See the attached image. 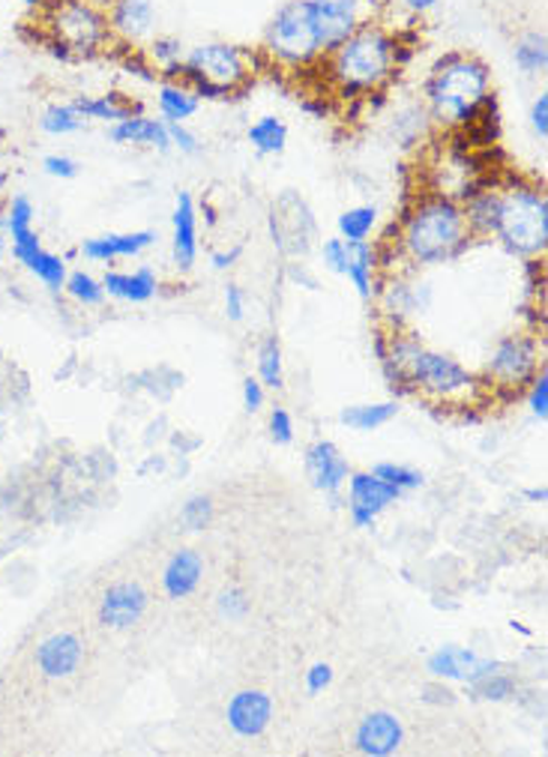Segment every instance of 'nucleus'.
I'll use <instances>...</instances> for the list:
<instances>
[{
    "instance_id": "bf43d9fd",
    "label": "nucleus",
    "mask_w": 548,
    "mask_h": 757,
    "mask_svg": "<svg viewBox=\"0 0 548 757\" xmlns=\"http://www.w3.org/2000/svg\"><path fill=\"white\" fill-rule=\"evenodd\" d=\"M10 246V234H7V201H0V255Z\"/></svg>"
},
{
    "instance_id": "4be33fe9",
    "label": "nucleus",
    "mask_w": 548,
    "mask_h": 757,
    "mask_svg": "<svg viewBox=\"0 0 548 757\" xmlns=\"http://www.w3.org/2000/svg\"><path fill=\"white\" fill-rule=\"evenodd\" d=\"M108 138H111V145H120V147H126V145L154 147V150H159V154H168V150H172L168 124H165L163 117H159V120L147 115L126 117V120H120V124H111Z\"/></svg>"
},
{
    "instance_id": "6e6d98bb",
    "label": "nucleus",
    "mask_w": 548,
    "mask_h": 757,
    "mask_svg": "<svg viewBox=\"0 0 548 757\" xmlns=\"http://www.w3.org/2000/svg\"><path fill=\"white\" fill-rule=\"evenodd\" d=\"M395 3H399V10L408 12L411 19H425L429 12L438 10L441 0H395Z\"/></svg>"
},
{
    "instance_id": "c03bdc74",
    "label": "nucleus",
    "mask_w": 548,
    "mask_h": 757,
    "mask_svg": "<svg viewBox=\"0 0 548 757\" xmlns=\"http://www.w3.org/2000/svg\"><path fill=\"white\" fill-rule=\"evenodd\" d=\"M528 386H530L528 390L530 413H534L537 420H546L548 416V372L546 368H539L537 377H534Z\"/></svg>"
},
{
    "instance_id": "a18cd8bd",
    "label": "nucleus",
    "mask_w": 548,
    "mask_h": 757,
    "mask_svg": "<svg viewBox=\"0 0 548 757\" xmlns=\"http://www.w3.org/2000/svg\"><path fill=\"white\" fill-rule=\"evenodd\" d=\"M345 255L348 246L342 237H327V240L321 243V264H324V269H330V273H336V276L345 273Z\"/></svg>"
},
{
    "instance_id": "4c0bfd02",
    "label": "nucleus",
    "mask_w": 548,
    "mask_h": 757,
    "mask_svg": "<svg viewBox=\"0 0 548 757\" xmlns=\"http://www.w3.org/2000/svg\"><path fill=\"white\" fill-rule=\"evenodd\" d=\"M468 689L473 691V698L480 700H491V704H500V700H510L512 695H516V689H519V682H516V677H512V671L503 665L500 671H495L491 677H486L482 682H477V686H468Z\"/></svg>"
},
{
    "instance_id": "052dcab7",
    "label": "nucleus",
    "mask_w": 548,
    "mask_h": 757,
    "mask_svg": "<svg viewBox=\"0 0 548 757\" xmlns=\"http://www.w3.org/2000/svg\"><path fill=\"white\" fill-rule=\"evenodd\" d=\"M525 498H528L530 503H546L548 491L542 489V485H539V489H528V491H525Z\"/></svg>"
},
{
    "instance_id": "0eeeda50",
    "label": "nucleus",
    "mask_w": 548,
    "mask_h": 757,
    "mask_svg": "<svg viewBox=\"0 0 548 757\" xmlns=\"http://www.w3.org/2000/svg\"><path fill=\"white\" fill-rule=\"evenodd\" d=\"M33 216H37V210H33L28 195H12L7 201V234H10L12 258L19 260L30 276H37L51 294H58V291H63V282L69 276L67 258H60L42 246L39 234L33 230Z\"/></svg>"
},
{
    "instance_id": "a878e982",
    "label": "nucleus",
    "mask_w": 548,
    "mask_h": 757,
    "mask_svg": "<svg viewBox=\"0 0 548 757\" xmlns=\"http://www.w3.org/2000/svg\"><path fill=\"white\" fill-rule=\"evenodd\" d=\"M462 204L464 222H468V230H471L473 240H489L495 237V228H498V204L500 193L498 186H486V183H477Z\"/></svg>"
},
{
    "instance_id": "473e14b6",
    "label": "nucleus",
    "mask_w": 548,
    "mask_h": 757,
    "mask_svg": "<svg viewBox=\"0 0 548 757\" xmlns=\"http://www.w3.org/2000/svg\"><path fill=\"white\" fill-rule=\"evenodd\" d=\"M432 117L425 111V106H404L395 111L393 124H390V132L399 141V147H417L423 141L429 129H432Z\"/></svg>"
},
{
    "instance_id": "b1692460",
    "label": "nucleus",
    "mask_w": 548,
    "mask_h": 757,
    "mask_svg": "<svg viewBox=\"0 0 548 757\" xmlns=\"http://www.w3.org/2000/svg\"><path fill=\"white\" fill-rule=\"evenodd\" d=\"M204 560L195 548H180L174 551L163 572V590L168 599H189L202 587Z\"/></svg>"
},
{
    "instance_id": "de8ad7c7",
    "label": "nucleus",
    "mask_w": 548,
    "mask_h": 757,
    "mask_svg": "<svg viewBox=\"0 0 548 757\" xmlns=\"http://www.w3.org/2000/svg\"><path fill=\"white\" fill-rule=\"evenodd\" d=\"M168 138H172V150H180L186 156L202 154V141L186 129V124H168Z\"/></svg>"
},
{
    "instance_id": "ddd939ff",
    "label": "nucleus",
    "mask_w": 548,
    "mask_h": 757,
    "mask_svg": "<svg viewBox=\"0 0 548 757\" xmlns=\"http://www.w3.org/2000/svg\"><path fill=\"white\" fill-rule=\"evenodd\" d=\"M108 28L115 46H124L126 51L145 49L159 28V10L154 0H115L108 10Z\"/></svg>"
},
{
    "instance_id": "39448f33",
    "label": "nucleus",
    "mask_w": 548,
    "mask_h": 757,
    "mask_svg": "<svg viewBox=\"0 0 548 757\" xmlns=\"http://www.w3.org/2000/svg\"><path fill=\"white\" fill-rule=\"evenodd\" d=\"M498 228L495 240L500 249L521 260L542 258L548 249V198L537 183L512 180L498 186Z\"/></svg>"
},
{
    "instance_id": "a211bd4d",
    "label": "nucleus",
    "mask_w": 548,
    "mask_h": 757,
    "mask_svg": "<svg viewBox=\"0 0 548 757\" xmlns=\"http://www.w3.org/2000/svg\"><path fill=\"white\" fill-rule=\"evenodd\" d=\"M225 719L228 728L243 739H258L273 721V698L267 691L243 689L232 695L228 707H225Z\"/></svg>"
},
{
    "instance_id": "412c9836",
    "label": "nucleus",
    "mask_w": 548,
    "mask_h": 757,
    "mask_svg": "<svg viewBox=\"0 0 548 757\" xmlns=\"http://www.w3.org/2000/svg\"><path fill=\"white\" fill-rule=\"evenodd\" d=\"M306 470L312 485L317 491H324V494H339V491L345 489L348 476H351V464L339 452L336 443L330 441H317L309 446Z\"/></svg>"
},
{
    "instance_id": "603ef678",
    "label": "nucleus",
    "mask_w": 548,
    "mask_h": 757,
    "mask_svg": "<svg viewBox=\"0 0 548 757\" xmlns=\"http://www.w3.org/2000/svg\"><path fill=\"white\" fill-rule=\"evenodd\" d=\"M225 315L232 324H241L246 317V294H243L241 285H228L225 288Z\"/></svg>"
},
{
    "instance_id": "c85d7f7f",
    "label": "nucleus",
    "mask_w": 548,
    "mask_h": 757,
    "mask_svg": "<svg viewBox=\"0 0 548 757\" xmlns=\"http://www.w3.org/2000/svg\"><path fill=\"white\" fill-rule=\"evenodd\" d=\"M477 652L468 650V647H441L434 650L429 659H425V671L432 674L434 680H459L464 682V677L471 674V668L477 665Z\"/></svg>"
},
{
    "instance_id": "4468645a",
    "label": "nucleus",
    "mask_w": 548,
    "mask_h": 757,
    "mask_svg": "<svg viewBox=\"0 0 548 757\" xmlns=\"http://www.w3.org/2000/svg\"><path fill=\"white\" fill-rule=\"evenodd\" d=\"M381 299V312L390 321V330H399L404 326L408 317L420 315L432 303V288L425 282H414L404 273H386L381 282H378V297Z\"/></svg>"
},
{
    "instance_id": "8fccbe9b",
    "label": "nucleus",
    "mask_w": 548,
    "mask_h": 757,
    "mask_svg": "<svg viewBox=\"0 0 548 757\" xmlns=\"http://www.w3.org/2000/svg\"><path fill=\"white\" fill-rule=\"evenodd\" d=\"M530 129L537 135L539 141L548 138V94L542 90L534 102H530Z\"/></svg>"
},
{
    "instance_id": "e2e57ef3",
    "label": "nucleus",
    "mask_w": 548,
    "mask_h": 757,
    "mask_svg": "<svg viewBox=\"0 0 548 757\" xmlns=\"http://www.w3.org/2000/svg\"><path fill=\"white\" fill-rule=\"evenodd\" d=\"M87 3H94L97 10H106V12L115 7V0H87Z\"/></svg>"
},
{
    "instance_id": "c9c22d12",
    "label": "nucleus",
    "mask_w": 548,
    "mask_h": 757,
    "mask_svg": "<svg viewBox=\"0 0 548 757\" xmlns=\"http://www.w3.org/2000/svg\"><path fill=\"white\" fill-rule=\"evenodd\" d=\"M63 291H67L69 299H76L78 306L85 308H97L106 303V288H102V282L90 276V273H85V269H72L67 276V282H63Z\"/></svg>"
},
{
    "instance_id": "9b49d317",
    "label": "nucleus",
    "mask_w": 548,
    "mask_h": 757,
    "mask_svg": "<svg viewBox=\"0 0 548 757\" xmlns=\"http://www.w3.org/2000/svg\"><path fill=\"white\" fill-rule=\"evenodd\" d=\"M378 10H381V0H309V12L315 21L324 55L342 46L360 24L378 19Z\"/></svg>"
},
{
    "instance_id": "69168bd1",
    "label": "nucleus",
    "mask_w": 548,
    "mask_h": 757,
    "mask_svg": "<svg viewBox=\"0 0 548 757\" xmlns=\"http://www.w3.org/2000/svg\"><path fill=\"white\" fill-rule=\"evenodd\" d=\"M0 138H3V132H0Z\"/></svg>"
},
{
    "instance_id": "58836bf2",
    "label": "nucleus",
    "mask_w": 548,
    "mask_h": 757,
    "mask_svg": "<svg viewBox=\"0 0 548 757\" xmlns=\"http://www.w3.org/2000/svg\"><path fill=\"white\" fill-rule=\"evenodd\" d=\"M87 120L81 115H78L76 108H72V102L69 106H49L46 111H42V117H39V126H42V132L49 135H72L78 132L81 126H85Z\"/></svg>"
},
{
    "instance_id": "680f3d73",
    "label": "nucleus",
    "mask_w": 548,
    "mask_h": 757,
    "mask_svg": "<svg viewBox=\"0 0 548 757\" xmlns=\"http://www.w3.org/2000/svg\"><path fill=\"white\" fill-rule=\"evenodd\" d=\"M21 3H25L30 12H39L42 7H46V3H49V0H21Z\"/></svg>"
},
{
    "instance_id": "09e8293b",
    "label": "nucleus",
    "mask_w": 548,
    "mask_h": 757,
    "mask_svg": "<svg viewBox=\"0 0 548 757\" xmlns=\"http://www.w3.org/2000/svg\"><path fill=\"white\" fill-rule=\"evenodd\" d=\"M42 171L49 174V177H55V180H72V177H78V163L76 159H69V156L51 154L42 159Z\"/></svg>"
},
{
    "instance_id": "bb28decb",
    "label": "nucleus",
    "mask_w": 548,
    "mask_h": 757,
    "mask_svg": "<svg viewBox=\"0 0 548 757\" xmlns=\"http://www.w3.org/2000/svg\"><path fill=\"white\" fill-rule=\"evenodd\" d=\"M156 108L165 124H186L189 117L198 115L202 99L195 97V90L186 81H168L163 78L156 85Z\"/></svg>"
},
{
    "instance_id": "f3484780",
    "label": "nucleus",
    "mask_w": 548,
    "mask_h": 757,
    "mask_svg": "<svg viewBox=\"0 0 548 757\" xmlns=\"http://www.w3.org/2000/svg\"><path fill=\"white\" fill-rule=\"evenodd\" d=\"M147 604H150V596L138 581L111 584L99 602V623L106 629H133L135 623H141Z\"/></svg>"
},
{
    "instance_id": "4d7b16f0",
    "label": "nucleus",
    "mask_w": 548,
    "mask_h": 757,
    "mask_svg": "<svg viewBox=\"0 0 548 757\" xmlns=\"http://www.w3.org/2000/svg\"><path fill=\"white\" fill-rule=\"evenodd\" d=\"M241 255H243V246H241V243H237V246H232V249L213 252V255H211L213 269H228V267H234V264H237V260H241Z\"/></svg>"
},
{
    "instance_id": "9d476101",
    "label": "nucleus",
    "mask_w": 548,
    "mask_h": 757,
    "mask_svg": "<svg viewBox=\"0 0 548 757\" xmlns=\"http://www.w3.org/2000/svg\"><path fill=\"white\" fill-rule=\"evenodd\" d=\"M267 228L270 237H273V246L282 255H306L315 246V216H312L309 204L297 193H285L280 195V201H273L267 216Z\"/></svg>"
},
{
    "instance_id": "423d86ee",
    "label": "nucleus",
    "mask_w": 548,
    "mask_h": 757,
    "mask_svg": "<svg viewBox=\"0 0 548 757\" xmlns=\"http://www.w3.org/2000/svg\"><path fill=\"white\" fill-rule=\"evenodd\" d=\"M267 63L288 72H306L321 67L324 46L317 37L315 21L309 12V0H285L280 10L273 12L264 30V51Z\"/></svg>"
},
{
    "instance_id": "1a4fd4ad",
    "label": "nucleus",
    "mask_w": 548,
    "mask_h": 757,
    "mask_svg": "<svg viewBox=\"0 0 548 757\" xmlns=\"http://www.w3.org/2000/svg\"><path fill=\"white\" fill-rule=\"evenodd\" d=\"M539 368H542L539 338L534 333H510L495 345L482 374L498 390H510L519 395V390H525L537 377Z\"/></svg>"
},
{
    "instance_id": "cd10ccee",
    "label": "nucleus",
    "mask_w": 548,
    "mask_h": 757,
    "mask_svg": "<svg viewBox=\"0 0 548 757\" xmlns=\"http://www.w3.org/2000/svg\"><path fill=\"white\" fill-rule=\"evenodd\" d=\"M150 63L159 72V81L168 78V81H180L183 78V58H186V46H183L177 37H168V33H156L145 49H141Z\"/></svg>"
},
{
    "instance_id": "2eb2a0df",
    "label": "nucleus",
    "mask_w": 548,
    "mask_h": 757,
    "mask_svg": "<svg viewBox=\"0 0 548 757\" xmlns=\"http://www.w3.org/2000/svg\"><path fill=\"white\" fill-rule=\"evenodd\" d=\"M85 661V643L76 632H55L37 643L33 665L46 680H69Z\"/></svg>"
},
{
    "instance_id": "7c9ffc66",
    "label": "nucleus",
    "mask_w": 548,
    "mask_h": 757,
    "mask_svg": "<svg viewBox=\"0 0 548 757\" xmlns=\"http://www.w3.org/2000/svg\"><path fill=\"white\" fill-rule=\"evenodd\" d=\"M399 402H378V404H351L339 413V422L354 429V432H375L386 422H393L399 416Z\"/></svg>"
},
{
    "instance_id": "5fc2aeb1",
    "label": "nucleus",
    "mask_w": 548,
    "mask_h": 757,
    "mask_svg": "<svg viewBox=\"0 0 548 757\" xmlns=\"http://www.w3.org/2000/svg\"><path fill=\"white\" fill-rule=\"evenodd\" d=\"M243 404H246V411L249 413L264 407V384H261L258 377H246V381H243Z\"/></svg>"
},
{
    "instance_id": "a19ab883",
    "label": "nucleus",
    "mask_w": 548,
    "mask_h": 757,
    "mask_svg": "<svg viewBox=\"0 0 548 757\" xmlns=\"http://www.w3.org/2000/svg\"><path fill=\"white\" fill-rule=\"evenodd\" d=\"M213 521V500L204 494H195L183 503L180 524L186 530H204Z\"/></svg>"
},
{
    "instance_id": "f704fd0d",
    "label": "nucleus",
    "mask_w": 548,
    "mask_h": 757,
    "mask_svg": "<svg viewBox=\"0 0 548 757\" xmlns=\"http://www.w3.org/2000/svg\"><path fill=\"white\" fill-rule=\"evenodd\" d=\"M378 228V207L375 204H360L339 216V237L345 243L369 240Z\"/></svg>"
},
{
    "instance_id": "ea45409f",
    "label": "nucleus",
    "mask_w": 548,
    "mask_h": 757,
    "mask_svg": "<svg viewBox=\"0 0 548 757\" xmlns=\"http://www.w3.org/2000/svg\"><path fill=\"white\" fill-rule=\"evenodd\" d=\"M372 473H375L378 480H384L386 485H393V489H399L404 494V491H414V489H423V473L414 468H404V464H393V461H381V464H375L372 468Z\"/></svg>"
},
{
    "instance_id": "72a5a7b5",
    "label": "nucleus",
    "mask_w": 548,
    "mask_h": 757,
    "mask_svg": "<svg viewBox=\"0 0 548 757\" xmlns=\"http://www.w3.org/2000/svg\"><path fill=\"white\" fill-rule=\"evenodd\" d=\"M246 138H249V145L255 147L261 156H280L285 154V147H288V126L282 124L280 117L264 115L249 126Z\"/></svg>"
},
{
    "instance_id": "393cba45",
    "label": "nucleus",
    "mask_w": 548,
    "mask_h": 757,
    "mask_svg": "<svg viewBox=\"0 0 548 757\" xmlns=\"http://www.w3.org/2000/svg\"><path fill=\"white\" fill-rule=\"evenodd\" d=\"M348 255H345V273L348 282L354 285L356 297L360 299H375L378 297V282H381V267H378V249L369 240L363 243H345Z\"/></svg>"
},
{
    "instance_id": "c756f323",
    "label": "nucleus",
    "mask_w": 548,
    "mask_h": 757,
    "mask_svg": "<svg viewBox=\"0 0 548 757\" xmlns=\"http://www.w3.org/2000/svg\"><path fill=\"white\" fill-rule=\"evenodd\" d=\"M72 108L85 120H99V124H120L126 117L138 115L133 102H124L117 94H106V97H76Z\"/></svg>"
},
{
    "instance_id": "864d4df0",
    "label": "nucleus",
    "mask_w": 548,
    "mask_h": 757,
    "mask_svg": "<svg viewBox=\"0 0 548 757\" xmlns=\"http://www.w3.org/2000/svg\"><path fill=\"white\" fill-rule=\"evenodd\" d=\"M285 276H288L291 285H300V288H306V291H317L315 273H312L306 264H300V260H294V264L285 267Z\"/></svg>"
},
{
    "instance_id": "6ab92c4d",
    "label": "nucleus",
    "mask_w": 548,
    "mask_h": 757,
    "mask_svg": "<svg viewBox=\"0 0 548 757\" xmlns=\"http://www.w3.org/2000/svg\"><path fill=\"white\" fill-rule=\"evenodd\" d=\"M198 249H202V240H198V204H195L189 193H180L172 216L174 267L180 273H189L195 267V260H198Z\"/></svg>"
},
{
    "instance_id": "f257e3e1",
    "label": "nucleus",
    "mask_w": 548,
    "mask_h": 757,
    "mask_svg": "<svg viewBox=\"0 0 548 757\" xmlns=\"http://www.w3.org/2000/svg\"><path fill=\"white\" fill-rule=\"evenodd\" d=\"M471 230L464 222L462 204L452 195H417L395 222V249L411 267H441L459 260L471 249Z\"/></svg>"
},
{
    "instance_id": "dca6fc26",
    "label": "nucleus",
    "mask_w": 548,
    "mask_h": 757,
    "mask_svg": "<svg viewBox=\"0 0 548 757\" xmlns=\"http://www.w3.org/2000/svg\"><path fill=\"white\" fill-rule=\"evenodd\" d=\"M404 743V725L395 712L375 709L365 712L354 730V748L365 757H390Z\"/></svg>"
},
{
    "instance_id": "0e129e2a",
    "label": "nucleus",
    "mask_w": 548,
    "mask_h": 757,
    "mask_svg": "<svg viewBox=\"0 0 548 757\" xmlns=\"http://www.w3.org/2000/svg\"><path fill=\"white\" fill-rule=\"evenodd\" d=\"M202 210H204V216H207V225H216V213H213L211 204H202Z\"/></svg>"
},
{
    "instance_id": "f8f14e48",
    "label": "nucleus",
    "mask_w": 548,
    "mask_h": 757,
    "mask_svg": "<svg viewBox=\"0 0 548 757\" xmlns=\"http://www.w3.org/2000/svg\"><path fill=\"white\" fill-rule=\"evenodd\" d=\"M348 515H351V524L356 530L375 528L378 515L390 509L393 503H399L402 491L386 485L384 480H378L375 473H351L348 476Z\"/></svg>"
},
{
    "instance_id": "2f4dec72",
    "label": "nucleus",
    "mask_w": 548,
    "mask_h": 757,
    "mask_svg": "<svg viewBox=\"0 0 548 757\" xmlns=\"http://www.w3.org/2000/svg\"><path fill=\"white\" fill-rule=\"evenodd\" d=\"M512 60L521 76L537 78L548 69V37L542 30H530L512 46Z\"/></svg>"
},
{
    "instance_id": "49530a36",
    "label": "nucleus",
    "mask_w": 548,
    "mask_h": 757,
    "mask_svg": "<svg viewBox=\"0 0 548 757\" xmlns=\"http://www.w3.org/2000/svg\"><path fill=\"white\" fill-rule=\"evenodd\" d=\"M270 438L280 446H288L294 441V420L285 407H273V413H270Z\"/></svg>"
},
{
    "instance_id": "7ed1b4c3",
    "label": "nucleus",
    "mask_w": 548,
    "mask_h": 757,
    "mask_svg": "<svg viewBox=\"0 0 548 757\" xmlns=\"http://www.w3.org/2000/svg\"><path fill=\"white\" fill-rule=\"evenodd\" d=\"M395 30L384 21H365L351 37L324 55V72L330 87L342 99H363L375 90H386L399 76L395 63Z\"/></svg>"
},
{
    "instance_id": "e433bc0d",
    "label": "nucleus",
    "mask_w": 548,
    "mask_h": 757,
    "mask_svg": "<svg viewBox=\"0 0 548 757\" xmlns=\"http://www.w3.org/2000/svg\"><path fill=\"white\" fill-rule=\"evenodd\" d=\"M258 381L270 390H282L285 372H282V345L276 336H267L258 347Z\"/></svg>"
},
{
    "instance_id": "79ce46f5",
    "label": "nucleus",
    "mask_w": 548,
    "mask_h": 757,
    "mask_svg": "<svg viewBox=\"0 0 548 757\" xmlns=\"http://www.w3.org/2000/svg\"><path fill=\"white\" fill-rule=\"evenodd\" d=\"M216 611H219V617H225V620H243V617L249 613V599H246V593H243L241 587H232V590L219 593V599H216Z\"/></svg>"
},
{
    "instance_id": "5701e85b",
    "label": "nucleus",
    "mask_w": 548,
    "mask_h": 757,
    "mask_svg": "<svg viewBox=\"0 0 548 757\" xmlns=\"http://www.w3.org/2000/svg\"><path fill=\"white\" fill-rule=\"evenodd\" d=\"M102 288H106V297L141 306V303H150L159 294V276H156L154 267H138L133 273L108 269L102 276Z\"/></svg>"
},
{
    "instance_id": "f03ea898",
    "label": "nucleus",
    "mask_w": 548,
    "mask_h": 757,
    "mask_svg": "<svg viewBox=\"0 0 548 757\" xmlns=\"http://www.w3.org/2000/svg\"><path fill=\"white\" fill-rule=\"evenodd\" d=\"M495 99L489 63L468 51H450L432 63L423 81V106L434 126L462 132Z\"/></svg>"
},
{
    "instance_id": "3c124183",
    "label": "nucleus",
    "mask_w": 548,
    "mask_h": 757,
    "mask_svg": "<svg viewBox=\"0 0 548 757\" xmlns=\"http://www.w3.org/2000/svg\"><path fill=\"white\" fill-rule=\"evenodd\" d=\"M330 682H333V668H330L327 661H317V665H312L306 671L309 695H321L324 689H330Z\"/></svg>"
},
{
    "instance_id": "20e7f679",
    "label": "nucleus",
    "mask_w": 548,
    "mask_h": 757,
    "mask_svg": "<svg viewBox=\"0 0 548 757\" xmlns=\"http://www.w3.org/2000/svg\"><path fill=\"white\" fill-rule=\"evenodd\" d=\"M39 37L51 58L72 63L81 58H99L115 46L108 12L87 0H49L37 12Z\"/></svg>"
},
{
    "instance_id": "6e6552de",
    "label": "nucleus",
    "mask_w": 548,
    "mask_h": 757,
    "mask_svg": "<svg viewBox=\"0 0 548 757\" xmlns=\"http://www.w3.org/2000/svg\"><path fill=\"white\" fill-rule=\"evenodd\" d=\"M264 55H252L237 42H198L193 49H186L183 58V78H198V81H211V85L228 87L234 97L243 87L249 85L255 72H258V60Z\"/></svg>"
},
{
    "instance_id": "13d9d810",
    "label": "nucleus",
    "mask_w": 548,
    "mask_h": 757,
    "mask_svg": "<svg viewBox=\"0 0 548 757\" xmlns=\"http://www.w3.org/2000/svg\"><path fill=\"white\" fill-rule=\"evenodd\" d=\"M423 700H429V704H438V707H443V704L450 707L452 700H456V695H452L447 686H429V689H425V695H423Z\"/></svg>"
},
{
    "instance_id": "aec40b11",
    "label": "nucleus",
    "mask_w": 548,
    "mask_h": 757,
    "mask_svg": "<svg viewBox=\"0 0 548 757\" xmlns=\"http://www.w3.org/2000/svg\"><path fill=\"white\" fill-rule=\"evenodd\" d=\"M156 243L154 230H126V234H102L81 240L78 255L94 264H115L120 258H138Z\"/></svg>"
},
{
    "instance_id": "37998d69",
    "label": "nucleus",
    "mask_w": 548,
    "mask_h": 757,
    "mask_svg": "<svg viewBox=\"0 0 548 757\" xmlns=\"http://www.w3.org/2000/svg\"><path fill=\"white\" fill-rule=\"evenodd\" d=\"M124 72H126V76L138 78V81H145V85H156V81H159V72H156L154 63H150V60L141 55V49L126 51Z\"/></svg>"
}]
</instances>
